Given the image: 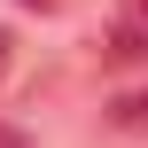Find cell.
<instances>
[{"instance_id":"5b68a950","label":"cell","mask_w":148,"mask_h":148,"mask_svg":"<svg viewBox=\"0 0 148 148\" xmlns=\"http://www.w3.org/2000/svg\"><path fill=\"white\" fill-rule=\"evenodd\" d=\"M23 8H62V0H23Z\"/></svg>"},{"instance_id":"3957f363","label":"cell","mask_w":148,"mask_h":148,"mask_svg":"<svg viewBox=\"0 0 148 148\" xmlns=\"http://www.w3.org/2000/svg\"><path fill=\"white\" fill-rule=\"evenodd\" d=\"M0 148H31V140H23V133H16V125H0Z\"/></svg>"},{"instance_id":"277c9868","label":"cell","mask_w":148,"mask_h":148,"mask_svg":"<svg viewBox=\"0 0 148 148\" xmlns=\"http://www.w3.org/2000/svg\"><path fill=\"white\" fill-rule=\"evenodd\" d=\"M8 62H16V47H8V31H0V78H8Z\"/></svg>"},{"instance_id":"6da1fadb","label":"cell","mask_w":148,"mask_h":148,"mask_svg":"<svg viewBox=\"0 0 148 148\" xmlns=\"http://www.w3.org/2000/svg\"><path fill=\"white\" fill-rule=\"evenodd\" d=\"M109 55H117V62H148V0H133V8L117 16V31H109Z\"/></svg>"},{"instance_id":"7a4b0ae2","label":"cell","mask_w":148,"mask_h":148,"mask_svg":"<svg viewBox=\"0 0 148 148\" xmlns=\"http://www.w3.org/2000/svg\"><path fill=\"white\" fill-rule=\"evenodd\" d=\"M109 125L148 140V86H133V94H117V101H109Z\"/></svg>"}]
</instances>
